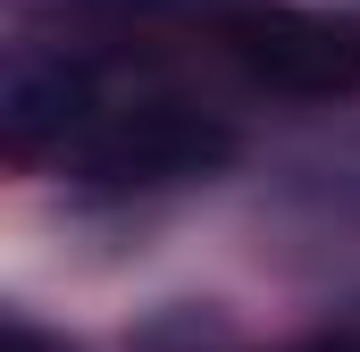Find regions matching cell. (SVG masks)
<instances>
[{
  "label": "cell",
  "instance_id": "obj_1",
  "mask_svg": "<svg viewBox=\"0 0 360 352\" xmlns=\"http://www.w3.org/2000/svg\"><path fill=\"white\" fill-rule=\"evenodd\" d=\"M210 25H218L226 59L269 92H302V101L360 92V17L293 8V0H218Z\"/></svg>",
  "mask_w": 360,
  "mask_h": 352
},
{
  "label": "cell",
  "instance_id": "obj_2",
  "mask_svg": "<svg viewBox=\"0 0 360 352\" xmlns=\"http://www.w3.org/2000/svg\"><path fill=\"white\" fill-rule=\"evenodd\" d=\"M235 160V134L184 101H134L92 118L68 143V168L84 184H176V176H210Z\"/></svg>",
  "mask_w": 360,
  "mask_h": 352
},
{
  "label": "cell",
  "instance_id": "obj_3",
  "mask_svg": "<svg viewBox=\"0 0 360 352\" xmlns=\"http://www.w3.org/2000/svg\"><path fill=\"white\" fill-rule=\"evenodd\" d=\"M92 118V76L76 59H17L0 84V134L8 151H34L51 134H76Z\"/></svg>",
  "mask_w": 360,
  "mask_h": 352
},
{
  "label": "cell",
  "instance_id": "obj_4",
  "mask_svg": "<svg viewBox=\"0 0 360 352\" xmlns=\"http://www.w3.org/2000/svg\"><path fill=\"white\" fill-rule=\"evenodd\" d=\"M0 352H59V344H51V336H34L25 319H8V327H0Z\"/></svg>",
  "mask_w": 360,
  "mask_h": 352
},
{
  "label": "cell",
  "instance_id": "obj_5",
  "mask_svg": "<svg viewBox=\"0 0 360 352\" xmlns=\"http://www.w3.org/2000/svg\"><path fill=\"white\" fill-rule=\"evenodd\" d=\"M285 352H360V336H310V344H285Z\"/></svg>",
  "mask_w": 360,
  "mask_h": 352
}]
</instances>
